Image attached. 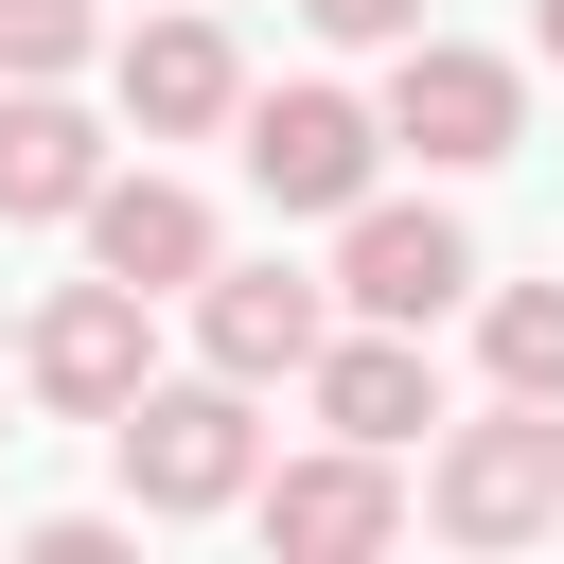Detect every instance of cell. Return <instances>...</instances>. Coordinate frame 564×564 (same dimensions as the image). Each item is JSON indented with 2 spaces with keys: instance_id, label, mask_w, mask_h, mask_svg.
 <instances>
[{
  "instance_id": "6da1fadb",
  "label": "cell",
  "mask_w": 564,
  "mask_h": 564,
  "mask_svg": "<svg viewBox=\"0 0 564 564\" xmlns=\"http://www.w3.org/2000/svg\"><path fill=\"white\" fill-rule=\"evenodd\" d=\"M106 441H123V494H141L159 529H194V511H247V494H264V423H247V370L141 388Z\"/></svg>"
},
{
  "instance_id": "7a4b0ae2",
  "label": "cell",
  "mask_w": 564,
  "mask_h": 564,
  "mask_svg": "<svg viewBox=\"0 0 564 564\" xmlns=\"http://www.w3.org/2000/svg\"><path fill=\"white\" fill-rule=\"evenodd\" d=\"M423 511H441L458 546H546V529H564V405L494 388V423H458V441H441Z\"/></svg>"
},
{
  "instance_id": "3957f363",
  "label": "cell",
  "mask_w": 564,
  "mask_h": 564,
  "mask_svg": "<svg viewBox=\"0 0 564 564\" xmlns=\"http://www.w3.org/2000/svg\"><path fill=\"white\" fill-rule=\"evenodd\" d=\"M388 141H405L423 176H494V159L529 141V70L476 53V35H405V53H388Z\"/></svg>"
},
{
  "instance_id": "277c9868",
  "label": "cell",
  "mask_w": 564,
  "mask_h": 564,
  "mask_svg": "<svg viewBox=\"0 0 564 564\" xmlns=\"http://www.w3.org/2000/svg\"><path fill=\"white\" fill-rule=\"evenodd\" d=\"M18 370H35V405H70V423H123V405L159 388V300L88 264V282H53V300H35Z\"/></svg>"
},
{
  "instance_id": "5b68a950",
  "label": "cell",
  "mask_w": 564,
  "mask_h": 564,
  "mask_svg": "<svg viewBox=\"0 0 564 564\" xmlns=\"http://www.w3.org/2000/svg\"><path fill=\"white\" fill-rule=\"evenodd\" d=\"M370 159H388V106H352V88H247V194L264 212H370Z\"/></svg>"
},
{
  "instance_id": "8992f818",
  "label": "cell",
  "mask_w": 564,
  "mask_h": 564,
  "mask_svg": "<svg viewBox=\"0 0 564 564\" xmlns=\"http://www.w3.org/2000/svg\"><path fill=\"white\" fill-rule=\"evenodd\" d=\"M335 300H352V317H405V335H441V317L476 300V229H458V212H405V194H370V212H335Z\"/></svg>"
},
{
  "instance_id": "52a82bcc",
  "label": "cell",
  "mask_w": 564,
  "mask_h": 564,
  "mask_svg": "<svg viewBox=\"0 0 564 564\" xmlns=\"http://www.w3.org/2000/svg\"><path fill=\"white\" fill-rule=\"evenodd\" d=\"M247 529H264L282 564H370V546L405 529V476H388V441H335V423H317V458H282V476L247 494Z\"/></svg>"
},
{
  "instance_id": "ba28073f",
  "label": "cell",
  "mask_w": 564,
  "mask_h": 564,
  "mask_svg": "<svg viewBox=\"0 0 564 564\" xmlns=\"http://www.w3.org/2000/svg\"><path fill=\"white\" fill-rule=\"evenodd\" d=\"M106 88H123V123H141V141H212V123H247V53H229V18H212V0L141 18V35L106 53Z\"/></svg>"
},
{
  "instance_id": "9c48e42d",
  "label": "cell",
  "mask_w": 564,
  "mask_h": 564,
  "mask_svg": "<svg viewBox=\"0 0 564 564\" xmlns=\"http://www.w3.org/2000/svg\"><path fill=\"white\" fill-rule=\"evenodd\" d=\"M335 317H352V300L300 282V264H212V282H194V352L247 370V388H300V370L335 352Z\"/></svg>"
},
{
  "instance_id": "30bf717a",
  "label": "cell",
  "mask_w": 564,
  "mask_h": 564,
  "mask_svg": "<svg viewBox=\"0 0 564 564\" xmlns=\"http://www.w3.org/2000/svg\"><path fill=\"white\" fill-rule=\"evenodd\" d=\"M88 264L141 282V300H194L229 247H212V194H194V176H106V194H88Z\"/></svg>"
},
{
  "instance_id": "8fae6325",
  "label": "cell",
  "mask_w": 564,
  "mask_h": 564,
  "mask_svg": "<svg viewBox=\"0 0 564 564\" xmlns=\"http://www.w3.org/2000/svg\"><path fill=\"white\" fill-rule=\"evenodd\" d=\"M300 388H317V423H335V441H388V458L441 423V370H423V335H405V317H335V352H317Z\"/></svg>"
},
{
  "instance_id": "7c38bea8",
  "label": "cell",
  "mask_w": 564,
  "mask_h": 564,
  "mask_svg": "<svg viewBox=\"0 0 564 564\" xmlns=\"http://www.w3.org/2000/svg\"><path fill=\"white\" fill-rule=\"evenodd\" d=\"M106 194V123L70 88H0V229H88Z\"/></svg>"
},
{
  "instance_id": "4fadbf2b",
  "label": "cell",
  "mask_w": 564,
  "mask_h": 564,
  "mask_svg": "<svg viewBox=\"0 0 564 564\" xmlns=\"http://www.w3.org/2000/svg\"><path fill=\"white\" fill-rule=\"evenodd\" d=\"M476 352H494V388L564 405V282H494V300H476Z\"/></svg>"
},
{
  "instance_id": "5bb4252c",
  "label": "cell",
  "mask_w": 564,
  "mask_h": 564,
  "mask_svg": "<svg viewBox=\"0 0 564 564\" xmlns=\"http://www.w3.org/2000/svg\"><path fill=\"white\" fill-rule=\"evenodd\" d=\"M106 35H88V0H0V88H70Z\"/></svg>"
},
{
  "instance_id": "9a60e30c",
  "label": "cell",
  "mask_w": 564,
  "mask_h": 564,
  "mask_svg": "<svg viewBox=\"0 0 564 564\" xmlns=\"http://www.w3.org/2000/svg\"><path fill=\"white\" fill-rule=\"evenodd\" d=\"M300 18H317L335 53H405V35H423V0H300Z\"/></svg>"
},
{
  "instance_id": "2e32d148",
  "label": "cell",
  "mask_w": 564,
  "mask_h": 564,
  "mask_svg": "<svg viewBox=\"0 0 564 564\" xmlns=\"http://www.w3.org/2000/svg\"><path fill=\"white\" fill-rule=\"evenodd\" d=\"M529 35H546V70H564V0H529Z\"/></svg>"
}]
</instances>
